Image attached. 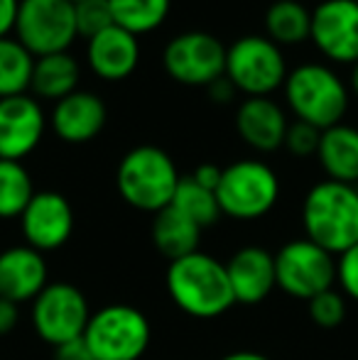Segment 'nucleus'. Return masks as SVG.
I'll list each match as a JSON object with an SVG mask.
<instances>
[{
    "label": "nucleus",
    "mask_w": 358,
    "mask_h": 360,
    "mask_svg": "<svg viewBox=\"0 0 358 360\" xmlns=\"http://www.w3.org/2000/svg\"><path fill=\"white\" fill-rule=\"evenodd\" d=\"M167 292L194 319H216L236 304L226 265L201 250L170 262Z\"/></svg>",
    "instance_id": "1"
},
{
    "label": "nucleus",
    "mask_w": 358,
    "mask_h": 360,
    "mask_svg": "<svg viewBox=\"0 0 358 360\" xmlns=\"http://www.w3.org/2000/svg\"><path fill=\"white\" fill-rule=\"evenodd\" d=\"M307 240L331 255H341L358 243V189L341 181H319L305 196L302 206Z\"/></svg>",
    "instance_id": "2"
},
{
    "label": "nucleus",
    "mask_w": 358,
    "mask_h": 360,
    "mask_svg": "<svg viewBox=\"0 0 358 360\" xmlns=\"http://www.w3.org/2000/svg\"><path fill=\"white\" fill-rule=\"evenodd\" d=\"M179 179L172 157L155 145L133 147L115 172V184L125 204L148 214H160L172 204Z\"/></svg>",
    "instance_id": "3"
},
{
    "label": "nucleus",
    "mask_w": 358,
    "mask_h": 360,
    "mask_svg": "<svg viewBox=\"0 0 358 360\" xmlns=\"http://www.w3.org/2000/svg\"><path fill=\"white\" fill-rule=\"evenodd\" d=\"M285 98L290 110L302 123L317 130H329L341 123L349 108V89L324 64H300L285 79Z\"/></svg>",
    "instance_id": "4"
},
{
    "label": "nucleus",
    "mask_w": 358,
    "mask_h": 360,
    "mask_svg": "<svg viewBox=\"0 0 358 360\" xmlns=\"http://www.w3.org/2000/svg\"><path fill=\"white\" fill-rule=\"evenodd\" d=\"M153 328L140 309L108 304L91 314L84 343L91 360H140L150 346Z\"/></svg>",
    "instance_id": "5"
},
{
    "label": "nucleus",
    "mask_w": 358,
    "mask_h": 360,
    "mask_svg": "<svg viewBox=\"0 0 358 360\" xmlns=\"http://www.w3.org/2000/svg\"><path fill=\"white\" fill-rule=\"evenodd\" d=\"M280 196V179L265 162L241 160L224 169L216 189L219 209L236 221H255L270 214Z\"/></svg>",
    "instance_id": "6"
},
{
    "label": "nucleus",
    "mask_w": 358,
    "mask_h": 360,
    "mask_svg": "<svg viewBox=\"0 0 358 360\" xmlns=\"http://www.w3.org/2000/svg\"><path fill=\"white\" fill-rule=\"evenodd\" d=\"M226 79L248 98H270L287 79V62L280 47L260 34L236 39L226 47Z\"/></svg>",
    "instance_id": "7"
},
{
    "label": "nucleus",
    "mask_w": 358,
    "mask_h": 360,
    "mask_svg": "<svg viewBox=\"0 0 358 360\" xmlns=\"http://www.w3.org/2000/svg\"><path fill=\"white\" fill-rule=\"evenodd\" d=\"M77 37V13L72 0H20L15 39L34 59L67 52Z\"/></svg>",
    "instance_id": "8"
},
{
    "label": "nucleus",
    "mask_w": 358,
    "mask_h": 360,
    "mask_svg": "<svg viewBox=\"0 0 358 360\" xmlns=\"http://www.w3.org/2000/svg\"><path fill=\"white\" fill-rule=\"evenodd\" d=\"M277 287L295 299H314L317 294L334 289L336 255L326 252L317 243L300 238L290 240L275 255Z\"/></svg>",
    "instance_id": "9"
},
{
    "label": "nucleus",
    "mask_w": 358,
    "mask_h": 360,
    "mask_svg": "<svg viewBox=\"0 0 358 360\" xmlns=\"http://www.w3.org/2000/svg\"><path fill=\"white\" fill-rule=\"evenodd\" d=\"M91 319L89 302L79 287L69 282H49L32 302V326L49 346H62L82 338Z\"/></svg>",
    "instance_id": "10"
},
{
    "label": "nucleus",
    "mask_w": 358,
    "mask_h": 360,
    "mask_svg": "<svg viewBox=\"0 0 358 360\" xmlns=\"http://www.w3.org/2000/svg\"><path fill=\"white\" fill-rule=\"evenodd\" d=\"M162 64L170 79L179 84L209 86L224 76L226 47L214 34L191 30L170 39L162 52Z\"/></svg>",
    "instance_id": "11"
},
{
    "label": "nucleus",
    "mask_w": 358,
    "mask_h": 360,
    "mask_svg": "<svg viewBox=\"0 0 358 360\" xmlns=\"http://www.w3.org/2000/svg\"><path fill=\"white\" fill-rule=\"evenodd\" d=\"M326 59L336 64L358 62V3L356 0H324L312 10V34Z\"/></svg>",
    "instance_id": "12"
},
{
    "label": "nucleus",
    "mask_w": 358,
    "mask_h": 360,
    "mask_svg": "<svg viewBox=\"0 0 358 360\" xmlns=\"http://www.w3.org/2000/svg\"><path fill=\"white\" fill-rule=\"evenodd\" d=\"M23 236L30 248L39 252L67 245L74 233V211L57 191H34L32 201L20 216Z\"/></svg>",
    "instance_id": "13"
},
{
    "label": "nucleus",
    "mask_w": 358,
    "mask_h": 360,
    "mask_svg": "<svg viewBox=\"0 0 358 360\" xmlns=\"http://www.w3.org/2000/svg\"><path fill=\"white\" fill-rule=\"evenodd\" d=\"M47 118L37 98L23 94L0 101V160L23 162L42 143Z\"/></svg>",
    "instance_id": "14"
},
{
    "label": "nucleus",
    "mask_w": 358,
    "mask_h": 360,
    "mask_svg": "<svg viewBox=\"0 0 358 360\" xmlns=\"http://www.w3.org/2000/svg\"><path fill=\"white\" fill-rule=\"evenodd\" d=\"M226 272H229L236 304L255 307V304L265 302L272 294V289L277 287L275 255L258 245L236 250L231 260L226 262Z\"/></svg>",
    "instance_id": "15"
},
{
    "label": "nucleus",
    "mask_w": 358,
    "mask_h": 360,
    "mask_svg": "<svg viewBox=\"0 0 358 360\" xmlns=\"http://www.w3.org/2000/svg\"><path fill=\"white\" fill-rule=\"evenodd\" d=\"M49 285L44 255L30 245H15L0 252V297L15 304L34 302Z\"/></svg>",
    "instance_id": "16"
},
{
    "label": "nucleus",
    "mask_w": 358,
    "mask_h": 360,
    "mask_svg": "<svg viewBox=\"0 0 358 360\" xmlns=\"http://www.w3.org/2000/svg\"><path fill=\"white\" fill-rule=\"evenodd\" d=\"M106 118L108 110L98 96L91 91H74L72 96L54 103L49 125L59 140L82 145L101 135V130L106 128Z\"/></svg>",
    "instance_id": "17"
},
{
    "label": "nucleus",
    "mask_w": 358,
    "mask_h": 360,
    "mask_svg": "<svg viewBox=\"0 0 358 360\" xmlns=\"http://www.w3.org/2000/svg\"><path fill=\"white\" fill-rule=\"evenodd\" d=\"M89 69L103 81H123L138 69L140 42L128 30L113 27L103 30L89 39L87 47Z\"/></svg>",
    "instance_id": "18"
},
{
    "label": "nucleus",
    "mask_w": 358,
    "mask_h": 360,
    "mask_svg": "<svg viewBox=\"0 0 358 360\" xmlns=\"http://www.w3.org/2000/svg\"><path fill=\"white\" fill-rule=\"evenodd\" d=\"M287 115L272 98H245L236 113V128L245 145L272 152L285 145Z\"/></svg>",
    "instance_id": "19"
},
{
    "label": "nucleus",
    "mask_w": 358,
    "mask_h": 360,
    "mask_svg": "<svg viewBox=\"0 0 358 360\" xmlns=\"http://www.w3.org/2000/svg\"><path fill=\"white\" fill-rule=\"evenodd\" d=\"M321 167L331 181L356 184L358 181V128L351 125H334L321 130L319 150H317Z\"/></svg>",
    "instance_id": "20"
},
{
    "label": "nucleus",
    "mask_w": 358,
    "mask_h": 360,
    "mask_svg": "<svg viewBox=\"0 0 358 360\" xmlns=\"http://www.w3.org/2000/svg\"><path fill=\"white\" fill-rule=\"evenodd\" d=\"M79 79H82V69L72 54H47V57L34 59L30 91L37 98L57 103V101L72 96L74 91H79Z\"/></svg>",
    "instance_id": "21"
},
{
    "label": "nucleus",
    "mask_w": 358,
    "mask_h": 360,
    "mask_svg": "<svg viewBox=\"0 0 358 360\" xmlns=\"http://www.w3.org/2000/svg\"><path fill=\"white\" fill-rule=\"evenodd\" d=\"M204 228L196 226L191 218H186L174 206H167L153 221V243L170 262L186 257L199 250V238Z\"/></svg>",
    "instance_id": "22"
},
{
    "label": "nucleus",
    "mask_w": 358,
    "mask_h": 360,
    "mask_svg": "<svg viewBox=\"0 0 358 360\" xmlns=\"http://www.w3.org/2000/svg\"><path fill=\"white\" fill-rule=\"evenodd\" d=\"M268 39L280 44H300L312 34V10L297 0H275L265 13Z\"/></svg>",
    "instance_id": "23"
},
{
    "label": "nucleus",
    "mask_w": 358,
    "mask_h": 360,
    "mask_svg": "<svg viewBox=\"0 0 358 360\" xmlns=\"http://www.w3.org/2000/svg\"><path fill=\"white\" fill-rule=\"evenodd\" d=\"M108 5L113 13V22L140 37V34L155 32L167 20L172 0H108Z\"/></svg>",
    "instance_id": "24"
},
{
    "label": "nucleus",
    "mask_w": 358,
    "mask_h": 360,
    "mask_svg": "<svg viewBox=\"0 0 358 360\" xmlns=\"http://www.w3.org/2000/svg\"><path fill=\"white\" fill-rule=\"evenodd\" d=\"M34 57L13 37L0 39V101L30 91Z\"/></svg>",
    "instance_id": "25"
},
{
    "label": "nucleus",
    "mask_w": 358,
    "mask_h": 360,
    "mask_svg": "<svg viewBox=\"0 0 358 360\" xmlns=\"http://www.w3.org/2000/svg\"><path fill=\"white\" fill-rule=\"evenodd\" d=\"M32 196V179L23 162L0 160V218H20Z\"/></svg>",
    "instance_id": "26"
},
{
    "label": "nucleus",
    "mask_w": 358,
    "mask_h": 360,
    "mask_svg": "<svg viewBox=\"0 0 358 360\" xmlns=\"http://www.w3.org/2000/svg\"><path fill=\"white\" fill-rule=\"evenodd\" d=\"M177 211H181L186 218L196 223L199 228L214 226L221 216L219 199H216V191L204 189L201 184H196L191 176H181L177 191L172 196V204Z\"/></svg>",
    "instance_id": "27"
},
{
    "label": "nucleus",
    "mask_w": 358,
    "mask_h": 360,
    "mask_svg": "<svg viewBox=\"0 0 358 360\" xmlns=\"http://www.w3.org/2000/svg\"><path fill=\"white\" fill-rule=\"evenodd\" d=\"M77 13V34L79 37H96L103 30L113 27V13H110L108 0H82L74 5Z\"/></svg>",
    "instance_id": "28"
},
{
    "label": "nucleus",
    "mask_w": 358,
    "mask_h": 360,
    "mask_svg": "<svg viewBox=\"0 0 358 360\" xmlns=\"http://www.w3.org/2000/svg\"><path fill=\"white\" fill-rule=\"evenodd\" d=\"M307 309H309V319L317 326L336 328L346 319V297L336 289H326V292L317 294L314 299H309Z\"/></svg>",
    "instance_id": "29"
},
{
    "label": "nucleus",
    "mask_w": 358,
    "mask_h": 360,
    "mask_svg": "<svg viewBox=\"0 0 358 360\" xmlns=\"http://www.w3.org/2000/svg\"><path fill=\"white\" fill-rule=\"evenodd\" d=\"M319 140H321V130H317L309 123L295 120V123L287 125L285 145L282 147H287L295 157H312L319 150Z\"/></svg>",
    "instance_id": "30"
},
{
    "label": "nucleus",
    "mask_w": 358,
    "mask_h": 360,
    "mask_svg": "<svg viewBox=\"0 0 358 360\" xmlns=\"http://www.w3.org/2000/svg\"><path fill=\"white\" fill-rule=\"evenodd\" d=\"M336 282L341 287V294L358 302V243L341 252L336 260Z\"/></svg>",
    "instance_id": "31"
},
{
    "label": "nucleus",
    "mask_w": 358,
    "mask_h": 360,
    "mask_svg": "<svg viewBox=\"0 0 358 360\" xmlns=\"http://www.w3.org/2000/svg\"><path fill=\"white\" fill-rule=\"evenodd\" d=\"M221 174H224V169L221 167H216V165H199L194 169V174H191V179L196 181V184H201L204 189H209V191H216L219 189V181H221Z\"/></svg>",
    "instance_id": "32"
},
{
    "label": "nucleus",
    "mask_w": 358,
    "mask_h": 360,
    "mask_svg": "<svg viewBox=\"0 0 358 360\" xmlns=\"http://www.w3.org/2000/svg\"><path fill=\"white\" fill-rule=\"evenodd\" d=\"M20 0H0V39L15 32V20H18Z\"/></svg>",
    "instance_id": "33"
},
{
    "label": "nucleus",
    "mask_w": 358,
    "mask_h": 360,
    "mask_svg": "<svg viewBox=\"0 0 358 360\" xmlns=\"http://www.w3.org/2000/svg\"><path fill=\"white\" fill-rule=\"evenodd\" d=\"M54 351H57V360H91L89 348H87V343H84V336L62 343V346H57Z\"/></svg>",
    "instance_id": "34"
},
{
    "label": "nucleus",
    "mask_w": 358,
    "mask_h": 360,
    "mask_svg": "<svg viewBox=\"0 0 358 360\" xmlns=\"http://www.w3.org/2000/svg\"><path fill=\"white\" fill-rule=\"evenodd\" d=\"M18 319H20V304L8 302V299L0 297V336L13 331L18 326Z\"/></svg>",
    "instance_id": "35"
},
{
    "label": "nucleus",
    "mask_w": 358,
    "mask_h": 360,
    "mask_svg": "<svg viewBox=\"0 0 358 360\" xmlns=\"http://www.w3.org/2000/svg\"><path fill=\"white\" fill-rule=\"evenodd\" d=\"M236 94H238V91L226 79V74L221 76V79H216L214 84H209V98L214 101V103H231V101L236 98Z\"/></svg>",
    "instance_id": "36"
},
{
    "label": "nucleus",
    "mask_w": 358,
    "mask_h": 360,
    "mask_svg": "<svg viewBox=\"0 0 358 360\" xmlns=\"http://www.w3.org/2000/svg\"><path fill=\"white\" fill-rule=\"evenodd\" d=\"M221 360H272V358L263 356V353H258V351H236V353L224 356Z\"/></svg>",
    "instance_id": "37"
},
{
    "label": "nucleus",
    "mask_w": 358,
    "mask_h": 360,
    "mask_svg": "<svg viewBox=\"0 0 358 360\" xmlns=\"http://www.w3.org/2000/svg\"><path fill=\"white\" fill-rule=\"evenodd\" d=\"M351 91L358 96V62L354 64V72H351Z\"/></svg>",
    "instance_id": "38"
},
{
    "label": "nucleus",
    "mask_w": 358,
    "mask_h": 360,
    "mask_svg": "<svg viewBox=\"0 0 358 360\" xmlns=\"http://www.w3.org/2000/svg\"><path fill=\"white\" fill-rule=\"evenodd\" d=\"M72 3H74V5H77V3H82V0H72Z\"/></svg>",
    "instance_id": "39"
},
{
    "label": "nucleus",
    "mask_w": 358,
    "mask_h": 360,
    "mask_svg": "<svg viewBox=\"0 0 358 360\" xmlns=\"http://www.w3.org/2000/svg\"><path fill=\"white\" fill-rule=\"evenodd\" d=\"M356 3H358V0H356Z\"/></svg>",
    "instance_id": "40"
}]
</instances>
